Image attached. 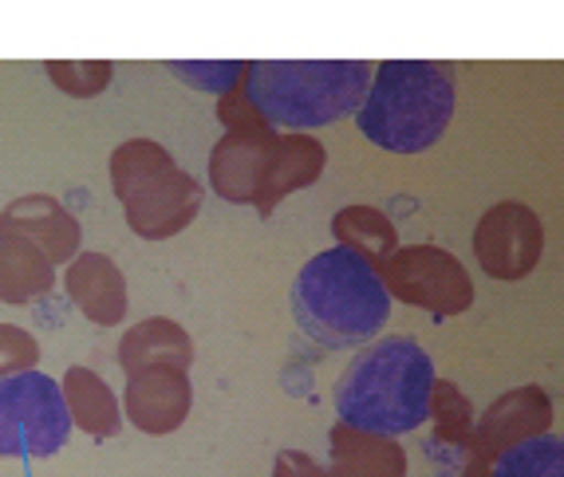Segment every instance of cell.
<instances>
[{"label":"cell","instance_id":"1","mask_svg":"<svg viewBox=\"0 0 564 477\" xmlns=\"http://www.w3.org/2000/svg\"><path fill=\"white\" fill-rule=\"evenodd\" d=\"M434 379H438L434 359L419 339L383 336L359 347L351 364L339 371L332 403L339 422L356 431L399 438L426 426Z\"/></svg>","mask_w":564,"mask_h":477},{"label":"cell","instance_id":"2","mask_svg":"<svg viewBox=\"0 0 564 477\" xmlns=\"http://www.w3.org/2000/svg\"><path fill=\"white\" fill-rule=\"evenodd\" d=\"M292 319L324 351H351L383 332L391 319V296L376 264L348 249H324L292 281Z\"/></svg>","mask_w":564,"mask_h":477},{"label":"cell","instance_id":"3","mask_svg":"<svg viewBox=\"0 0 564 477\" xmlns=\"http://www.w3.org/2000/svg\"><path fill=\"white\" fill-rule=\"evenodd\" d=\"M376 64L367 59H249L245 91L281 134H308L359 111Z\"/></svg>","mask_w":564,"mask_h":477},{"label":"cell","instance_id":"4","mask_svg":"<svg viewBox=\"0 0 564 477\" xmlns=\"http://www.w3.org/2000/svg\"><path fill=\"white\" fill-rule=\"evenodd\" d=\"M458 107L454 72L438 59H383L356 111L367 142L391 154H423L443 139Z\"/></svg>","mask_w":564,"mask_h":477},{"label":"cell","instance_id":"5","mask_svg":"<svg viewBox=\"0 0 564 477\" xmlns=\"http://www.w3.org/2000/svg\"><path fill=\"white\" fill-rule=\"evenodd\" d=\"M72 438L59 379L40 367L0 379V458H52Z\"/></svg>","mask_w":564,"mask_h":477},{"label":"cell","instance_id":"6","mask_svg":"<svg viewBox=\"0 0 564 477\" xmlns=\"http://www.w3.org/2000/svg\"><path fill=\"white\" fill-rule=\"evenodd\" d=\"M379 281L391 300L406 308L431 312L434 319H451L474 308L470 269L443 245H399L395 253L379 264Z\"/></svg>","mask_w":564,"mask_h":477},{"label":"cell","instance_id":"7","mask_svg":"<svg viewBox=\"0 0 564 477\" xmlns=\"http://www.w3.org/2000/svg\"><path fill=\"white\" fill-rule=\"evenodd\" d=\"M474 257L489 281H525L545 257V221L525 202H498L474 225Z\"/></svg>","mask_w":564,"mask_h":477},{"label":"cell","instance_id":"8","mask_svg":"<svg viewBox=\"0 0 564 477\" xmlns=\"http://www.w3.org/2000/svg\"><path fill=\"white\" fill-rule=\"evenodd\" d=\"M202 202H206V186L189 170L170 166L122 197V217H127V229L142 241H170L194 225Z\"/></svg>","mask_w":564,"mask_h":477},{"label":"cell","instance_id":"9","mask_svg":"<svg viewBox=\"0 0 564 477\" xmlns=\"http://www.w3.org/2000/svg\"><path fill=\"white\" fill-rule=\"evenodd\" d=\"M189 411H194L189 371L147 367V371L127 375V387H122V419H131L134 431L151 434V438H166V434L186 426Z\"/></svg>","mask_w":564,"mask_h":477},{"label":"cell","instance_id":"10","mask_svg":"<svg viewBox=\"0 0 564 477\" xmlns=\"http://www.w3.org/2000/svg\"><path fill=\"white\" fill-rule=\"evenodd\" d=\"M0 234L29 237L32 245H40L47 253V261L72 264L84 253V225L72 209L59 202L56 194H24L12 197L9 206L0 209Z\"/></svg>","mask_w":564,"mask_h":477},{"label":"cell","instance_id":"11","mask_svg":"<svg viewBox=\"0 0 564 477\" xmlns=\"http://www.w3.org/2000/svg\"><path fill=\"white\" fill-rule=\"evenodd\" d=\"M553 422H556L553 394L541 383H521V387H513V391L498 394V399L481 411V419L474 422V438L498 458L501 449L549 434Z\"/></svg>","mask_w":564,"mask_h":477},{"label":"cell","instance_id":"12","mask_svg":"<svg viewBox=\"0 0 564 477\" xmlns=\"http://www.w3.org/2000/svg\"><path fill=\"white\" fill-rule=\"evenodd\" d=\"M281 131H226L209 150V186L229 206H253L257 182Z\"/></svg>","mask_w":564,"mask_h":477},{"label":"cell","instance_id":"13","mask_svg":"<svg viewBox=\"0 0 564 477\" xmlns=\"http://www.w3.org/2000/svg\"><path fill=\"white\" fill-rule=\"evenodd\" d=\"M324 170H328V147L316 134H276V147L264 162V174L253 194L257 214L273 217L284 197L321 182Z\"/></svg>","mask_w":564,"mask_h":477},{"label":"cell","instance_id":"14","mask_svg":"<svg viewBox=\"0 0 564 477\" xmlns=\"http://www.w3.org/2000/svg\"><path fill=\"white\" fill-rule=\"evenodd\" d=\"M64 292L91 324H99V328L122 324L127 308H131V292H127L122 269L107 253H95V249H84L76 261L67 264Z\"/></svg>","mask_w":564,"mask_h":477},{"label":"cell","instance_id":"15","mask_svg":"<svg viewBox=\"0 0 564 477\" xmlns=\"http://www.w3.org/2000/svg\"><path fill=\"white\" fill-rule=\"evenodd\" d=\"M119 367L127 375L147 371V367H174V371H189L198 351H194V336L182 328L178 319L170 316H151L139 319L122 332L119 339Z\"/></svg>","mask_w":564,"mask_h":477},{"label":"cell","instance_id":"16","mask_svg":"<svg viewBox=\"0 0 564 477\" xmlns=\"http://www.w3.org/2000/svg\"><path fill=\"white\" fill-rule=\"evenodd\" d=\"M328 474L332 477H406V449L399 438L356 431L336 422L328 431Z\"/></svg>","mask_w":564,"mask_h":477},{"label":"cell","instance_id":"17","mask_svg":"<svg viewBox=\"0 0 564 477\" xmlns=\"http://www.w3.org/2000/svg\"><path fill=\"white\" fill-rule=\"evenodd\" d=\"M59 391H64L67 414H72V426L84 431L87 438L107 442L122 431V403L119 394L107 387V379L91 367H67L64 379H59Z\"/></svg>","mask_w":564,"mask_h":477},{"label":"cell","instance_id":"18","mask_svg":"<svg viewBox=\"0 0 564 477\" xmlns=\"http://www.w3.org/2000/svg\"><path fill=\"white\" fill-rule=\"evenodd\" d=\"M56 289V264L29 237L0 234V304L24 308Z\"/></svg>","mask_w":564,"mask_h":477},{"label":"cell","instance_id":"19","mask_svg":"<svg viewBox=\"0 0 564 477\" xmlns=\"http://www.w3.org/2000/svg\"><path fill=\"white\" fill-rule=\"evenodd\" d=\"M332 237L339 249L364 257L367 264H379L399 249V229L395 221L376 206H344L332 214Z\"/></svg>","mask_w":564,"mask_h":477},{"label":"cell","instance_id":"20","mask_svg":"<svg viewBox=\"0 0 564 477\" xmlns=\"http://www.w3.org/2000/svg\"><path fill=\"white\" fill-rule=\"evenodd\" d=\"M426 422H431L434 431L431 438L443 442V446H466L474 438V403L466 399L454 379H434L431 387V406H426Z\"/></svg>","mask_w":564,"mask_h":477},{"label":"cell","instance_id":"21","mask_svg":"<svg viewBox=\"0 0 564 477\" xmlns=\"http://www.w3.org/2000/svg\"><path fill=\"white\" fill-rule=\"evenodd\" d=\"M178 166L174 162V154H170L162 142L154 139H127L119 142V147L111 150V162H107V170H111V189L115 197H127L139 182H147L151 174H159V170H170Z\"/></svg>","mask_w":564,"mask_h":477},{"label":"cell","instance_id":"22","mask_svg":"<svg viewBox=\"0 0 564 477\" xmlns=\"http://www.w3.org/2000/svg\"><path fill=\"white\" fill-rule=\"evenodd\" d=\"M489 477H564V442L561 434H541V438L518 442L494 458Z\"/></svg>","mask_w":564,"mask_h":477},{"label":"cell","instance_id":"23","mask_svg":"<svg viewBox=\"0 0 564 477\" xmlns=\"http://www.w3.org/2000/svg\"><path fill=\"white\" fill-rule=\"evenodd\" d=\"M44 75L56 91L72 95V99H99L111 87L115 64L111 59H47Z\"/></svg>","mask_w":564,"mask_h":477},{"label":"cell","instance_id":"24","mask_svg":"<svg viewBox=\"0 0 564 477\" xmlns=\"http://www.w3.org/2000/svg\"><path fill=\"white\" fill-rule=\"evenodd\" d=\"M166 72L178 75L182 84H189L194 91L226 95L245 79L249 59H170Z\"/></svg>","mask_w":564,"mask_h":477},{"label":"cell","instance_id":"25","mask_svg":"<svg viewBox=\"0 0 564 477\" xmlns=\"http://www.w3.org/2000/svg\"><path fill=\"white\" fill-rule=\"evenodd\" d=\"M40 364V339L29 328L0 324V379L20 371H32Z\"/></svg>","mask_w":564,"mask_h":477},{"label":"cell","instance_id":"26","mask_svg":"<svg viewBox=\"0 0 564 477\" xmlns=\"http://www.w3.org/2000/svg\"><path fill=\"white\" fill-rule=\"evenodd\" d=\"M214 115H217V122H221L226 131H273V127L264 122V115L253 107V99H249V91H245V79L234 87V91L217 95Z\"/></svg>","mask_w":564,"mask_h":477},{"label":"cell","instance_id":"27","mask_svg":"<svg viewBox=\"0 0 564 477\" xmlns=\"http://www.w3.org/2000/svg\"><path fill=\"white\" fill-rule=\"evenodd\" d=\"M273 477H332L328 466L304 454V449H276L273 458Z\"/></svg>","mask_w":564,"mask_h":477},{"label":"cell","instance_id":"28","mask_svg":"<svg viewBox=\"0 0 564 477\" xmlns=\"http://www.w3.org/2000/svg\"><path fill=\"white\" fill-rule=\"evenodd\" d=\"M489 469H494V454L478 438H470V449H466V462H462L458 477H489Z\"/></svg>","mask_w":564,"mask_h":477}]
</instances>
